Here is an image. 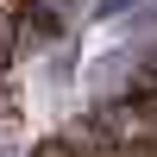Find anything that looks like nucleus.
<instances>
[{
	"mask_svg": "<svg viewBox=\"0 0 157 157\" xmlns=\"http://www.w3.org/2000/svg\"><path fill=\"white\" fill-rule=\"evenodd\" d=\"M19 38H25V0H0V69L13 63Z\"/></svg>",
	"mask_w": 157,
	"mask_h": 157,
	"instance_id": "nucleus-1",
	"label": "nucleus"
},
{
	"mask_svg": "<svg viewBox=\"0 0 157 157\" xmlns=\"http://www.w3.org/2000/svg\"><path fill=\"white\" fill-rule=\"evenodd\" d=\"M132 88H151V94H157V63H145V69H138V82Z\"/></svg>",
	"mask_w": 157,
	"mask_h": 157,
	"instance_id": "nucleus-2",
	"label": "nucleus"
}]
</instances>
